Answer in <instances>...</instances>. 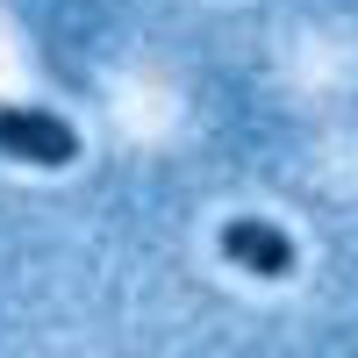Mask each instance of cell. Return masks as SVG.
<instances>
[{
    "label": "cell",
    "mask_w": 358,
    "mask_h": 358,
    "mask_svg": "<svg viewBox=\"0 0 358 358\" xmlns=\"http://www.w3.org/2000/svg\"><path fill=\"white\" fill-rule=\"evenodd\" d=\"M222 258L236 265V273H251V280H287L294 273V236L280 229V222H265V215H236V222H222Z\"/></svg>",
    "instance_id": "obj_2"
},
{
    "label": "cell",
    "mask_w": 358,
    "mask_h": 358,
    "mask_svg": "<svg viewBox=\"0 0 358 358\" xmlns=\"http://www.w3.org/2000/svg\"><path fill=\"white\" fill-rule=\"evenodd\" d=\"M0 158H22V165H72L79 158V129L57 122L50 108H0Z\"/></svg>",
    "instance_id": "obj_1"
}]
</instances>
